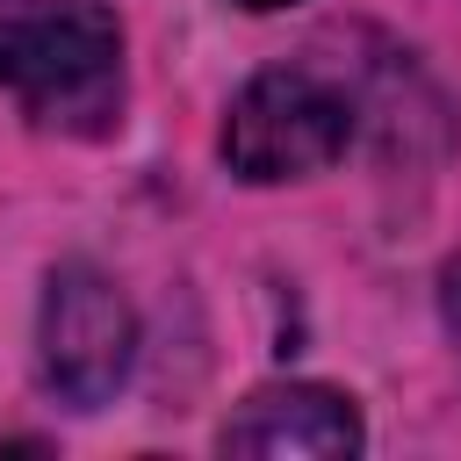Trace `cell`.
Masks as SVG:
<instances>
[{"label":"cell","mask_w":461,"mask_h":461,"mask_svg":"<svg viewBox=\"0 0 461 461\" xmlns=\"http://www.w3.org/2000/svg\"><path fill=\"white\" fill-rule=\"evenodd\" d=\"M0 86L43 130H108L122 101V29L101 0H22L0 14Z\"/></svg>","instance_id":"obj_1"},{"label":"cell","mask_w":461,"mask_h":461,"mask_svg":"<svg viewBox=\"0 0 461 461\" xmlns=\"http://www.w3.org/2000/svg\"><path fill=\"white\" fill-rule=\"evenodd\" d=\"M346 144H353V101L303 65L245 79L223 115V158L238 180H259V187L310 180L331 158H346Z\"/></svg>","instance_id":"obj_2"},{"label":"cell","mask_w":461,"mask_h":461,"mask_svg":"<svg viewBox=\"0 0 461 461\" xmlns=\"http://www.w3.org/2000/svg\"><path fill=\"white\" fill-rule=\"evenodd\" d=\"M36 360L43 382L58 389V403L72 411H101L137 360V310L122 303V288L94 267H58L43 281V317H36Z\"/></svg>","instance_id":"obj_3"},{"label":"cell","mask_w":461,"mask_h":461,"mask_svg":"<svg viewBox=\"0 0 461 461\" xmlns=\"http://www.w3.org/2000/svg\"><path fill=\"white\" fill-rule=\"evenodd\" d=\"M353 447H360V411L317 382L252 389L223 425V454H259V461H346Z\"/></svg>","instance_id":"obj_4"},{"label":"cell","mask_w":461,"mask_h":461,"mask_svg":"<svg viewBox=\"0 0 461 461\" xmlns=\"http://www.w3.org/2000/svg\"><path fill=\"white\" fill-rule=\"evenodd\" d=\"M238 7H252V14H267V7H288V0H238Z\"/></svg>","instance_id":"obj_5"}]
</instances>
